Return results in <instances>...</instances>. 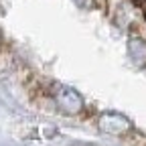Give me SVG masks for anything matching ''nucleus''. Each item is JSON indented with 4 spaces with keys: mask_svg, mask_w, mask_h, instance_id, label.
Instances as JSON below:
<instances>
[]
</instances>
